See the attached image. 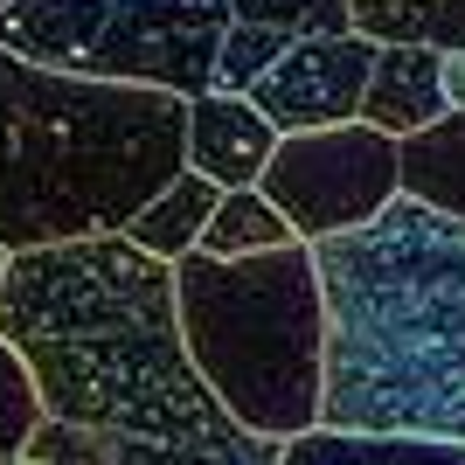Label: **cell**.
I'll use <instances>...</instances> for the list:
<instances>
[{
    "mask_svg": "<svg viewBox=\"0 0 465 465\" xmlns=\"http://www.w3.org/2000/svg\"><path fill=\"white\" fill-rule=\"evenodd\" d=\"M451 112L445 97V49H424V42H382L369 70V91H361V125L389 139H417L424 125Z\"/></svg>",
    "mask_w": 465,
    "mask_h": 465,
    "instance_id": "9",
    "label": "cell"
},
{
    "mask_svg": "<svg viewBox=\"0 0 465 465\" xmlns=\"http://www.w3.org/2000/svg\"><path fill=\"white\" fill-rule=\"evenodd\" d=\"M230 35V0H0V49L91 84L202 97Z\"/></svg>",
    "mask_w": 465,
    "mask_h": 465,
    "instance_id": "5",
    "label": "cell"
},
{
    "mask_svg": "<svg viewBox=\"0 0 465 465\" xmlns=\"http://www.w3.org/2000/svg\"><path fill=\"white\" fill-rule=\"evenodd\" d=\"M230 21L272 28V35H285V42H306V35H348L354 7L348 0H230Z\"/></svg>",
    "mask_w": 465,
    "mask_h": 465,
    "instance_id": "15",
    "label": "cell"
},
{
    "mask_svg": "<svg viewBox=\"0 0 465 465\" xmlns=\"http://www.w3.org/2000/svg\"><path fill=\"white\" fill-rule=\"evenodd\" d=\"M327 299L320 430L465 445V223L396 194L312 243Z\"/></svg>",
    "mask_w": 465,
    "mask_h": 465,
    "instance_id": "2",
    "label": "cell"
},
{
    "mask_svg": "<svg viewBox=\"0 0 465 465\" xmlns=\"http://www.w3.org/2000/svg\"><path fill=\"white\" fill-rule=\"evenodd\" d=\"M403 194L465 223V112H445L417 139H403Z\"/></svg>",
    "mask_w": 465,
    "mask_h": 465,
    "instance_id": "12",
    "label": "cell"
},
{
    "mask_svg": "<svg viewBox=\"0 0 465 465\" xmlns=\"http://www.w3.org/2000/svg\"><path fill=\"white\" fill-rule=\"evenodd\" d=\"M0 341L42 389V465H278L215 403L181 333L174 264L125 230L15 251L0 272Z\"/></svg>",
    "mask_w": 465,
    "mask_h": 465,
    "instance_id": "1",
    "label": "cell"
},
{
    "mask_svg": "<svg viewBox=\"0 0 465 465\" xmlns=\"http://www.w3.org/2000/svg\"><path fill=\"white\" fill-rule=\"evenodd\" d=\"M42 389L35 375H28V361H21L7 341H0V459H21L28 451V438L42 430Z\"/></svg>",
    "mask_w": 465,
    "mask_h": 465,
    "instance_id": "16",
    "label": "cell"
},
{
    "mask_svg": "<svg viewBox=\"0 0 465 465\" xmlns=\"http://www.w3.org/2000/svg\"><path fill=\"white\" fill-rule=\"evenodd\" d=\"M188 167V97L91 84L0 49V251L125 230Z\"/></svg>",
    "mask_w": 465,
    "mask_h": 465,
    "instance_id": "3",
    "label": "cell"
},
{
    "mask_svg": "<svg viewBox=\"0 0 465 465\" xmlns=\"http://www.w3.org/2000/svg\"><path fill=\"white\" fill-rule=\"evenodd\" d=\"M285 49H292V42L272 35V28H243V21H230V35H223V63H215V91H251Z\"/></svg>",
    "mask_w": 465,
    "mask_h": 465,
    "instance_id": "17",
    "label": "cell"
},
{
    "mask_svg": "<svg viewBox=\"0 0 465 465\" xmlns=\"http://www.w3.org/2000/svg\"><path fill=\"white\" fill-rule=\"evenodd\" d=\"M0 272H7V251H0Z\"/></svg>",
    "mask_w": 465,
    "mask_h": 465,
    "instance_id": "19",
    "label": "cell"
},
{
    "mask_svg": "<svg viewBox=\"0 0 465 465\" xmlns=\"http://www.w3.org/2000/svg\"><path fill=\"white\" fill-rule=\"evenodd\" d=\"M257 188L306 243L361 230L403 194V139L375 133L361 118L320 125V133H285Z\"/></svg>",
    "mask_w": 465,
    "mask_h": 465,
    "instance_id": "6",
    "label": "cell"
},
{
    "mask_svg": "<svg viewBox=\"0 0 465 465\" xmlns=\"http://www.w3.org/2000/svg\"><path fill=\"white\" fill-rule=\"evenodd\" d=\"M278 125L243 91H202L188 97V167L215 188H257L278 153Z\"/></svg>",
    "mask_w": 465,
    "mask_h": 465,
    "instance_id": "8",
    "label": "cell"
},
{
    "mask_svg": "<svg viewBox=\"0 0 465 465\" xmlns=\"http://www.w3.org/2000/svg\"><path fill=\"white\" fill-rule=\"evenodd\" d=\"M278 243H306V236L264 202V188H223V202H215L194 251L202 257H257V251H278Z\"/></svg>",
    "mask_w": 465,
    "mask_h": 465,
    "instance_id": "13",
    "label": "cell"
},
{
    "mask_svg": "<svg viewBox=\"0 0 465 465\" xmlns=\"http://www.w3.org/2000/svg\"><path fill=\"white\" fill-rule=\"evenodd\" d=\"M174 299L194 369L236 424L272 445L320 430L327 299L312 243H278L257 257L188 251L174 264Z\"/></svg>",
    "mask_w": 465,
    "mask_h": 465,
    "instance_id": "4",
    "label": "cell"
},
{
    "mask_svg": "<svg viewBox=\"0 0 465 465\" xmlns=\"http://www.w3.org/2000/svg\"><path fill=\"white\" fill-rule=\"evenodd\" d=\"M0 465H42V459H28V451H21V459H0Z\"/></svg>",
    "mask_w": 465,
    "mask_h": 465,
    "instance_id": "18",
    "label": "cell"
},
{
    "mask_svg": "<svg viewBox=\"0 0 465 465\" xmlns=\"http://www.w3.org/2000/svg\"><path fill=\"white\" fill-rule=\"evenodd\" d=\"M354 28L369 42H424V49H465V0H348Z\"/></svg>",
    "mask_w": 465,
    "mask_h": 465,
    "instance_id": "14",
    "label": "cell"
},
{
    "mask_svg": "<svg viewBox=\"0 0 465 465\" xmlns=\"http://www.w3.org/2000/svg\"><path fill=\"white\" fill-rule=\"evenodd\" d=\"M215 202H223V188H215L209 174H194V167H181L167 188L146 202V209L125 223V236H133L146 257H160V264H181V257L202 243V230H209Z\"/></svg>",
    "mask_w": 465,
    "mask_h": 465,
    "instance_id": "10",
    "label": "cell"
},
{
    "mask_svg": "<svg viewBox=\"0 0 465 465\" xmlns=\"http://www.w3.org/2000/svg\"><path fill=\"white\" fill-rule=\"evenodd\" d=\"M278 465H465L451 438H361V430H306L278 451Z\"/></svg>",
    "mask_w": 465,
    "mask_h": 465,
    "instance_id": "11",
    "label": "cell"
},
{
    "mask_svg": "<svg viewBox=\"0 0 465 465\" xmlns=\"http://www.w3.org/2000/svg\"><path fill=\"white\" fill-rule=\"evenodd\" d=\"M375 49L382 42H369L361 28H348V35H306V42H292L243 97L272 118L278 133L348 125V118H361V91H369Z\"/></svg>",
    "mask_w": 465,
    "mask_h": 465,
    "instance_id": "7",
    "label": "cell"
}]
</instances>
